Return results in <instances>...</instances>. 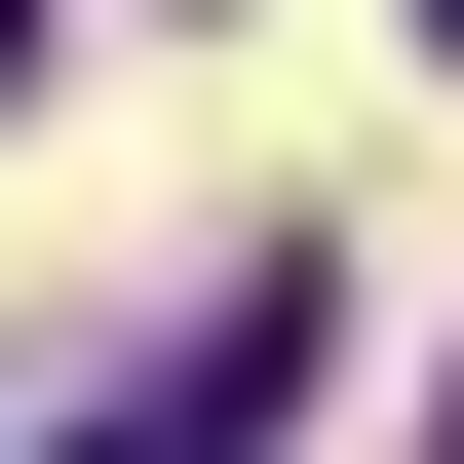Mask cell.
Returning a JSON list of instances; mask_svg holds the SVG:
<instances>
[{
  "label": "cell",
  "mask_w": 464,
  "mask_h": 464,
  "mask_svg": "<svg viewBox=\"0 0 464 464\" xmlns=\"http://www.w3.org/2000/svg\"><path fill=\"white\" fill-rule=\"evenodd\" d=\"M0 78H39V0H0Z\"/></svg>",
  "instance_id": "cell-1"
},
{
  "label": "cell",
  "mask_w": 464,
  "mask_h": 464,
  "mask_svg": "<svg viewBox=\"0 0 464 464\" xmlns=\"http://www.w3.org/2000/svg\"><path fill=\"white\" fill-rule=\"evenodd\" d=\"M426 464H464V387H426Z\"/></svg>",
  "instance_id": "cell-2"
},
{
  "label": "cell",
  "mask_w": 464,
  "mask_h": 464,
  "mask_svg": "<svg viewBox=\"0 0 464 464\" xmlns=\"http://www.w3.org/2000/svg\"><path fill=\"white\" fill-rule=\"evenodd\" d=\"M116 464H155V426H116Z\"/></svg>",
  "instance_id": "cell-3"
},
{
  "label": "cell",
  "mask_w": 464,
  "mask_h": 464,
  "mask_svg": "<svg viewBox=\"0 0 464 464\" xmlns=\"http://www.w3.org/2000/svg\"><path fill=\"white\" fill-rule=\"evenodd\" d=\"M426 39H464V0H426Z\"/></svg>",
  "instance_id": "cell-4"
}]
</instances>
